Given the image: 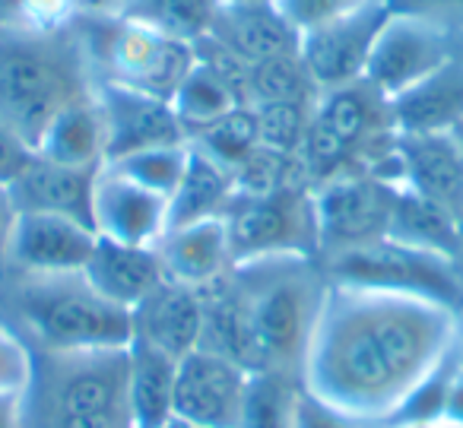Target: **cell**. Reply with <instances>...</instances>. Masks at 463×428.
<instances>
[{
  "label": "cell",
  "mask_w": 463,
  "mask_h": 428,
  "mask_svg": "<svg viewBox=\"0 0 463 428\" xmlns=\"http://www.w3.org/2000/svg\"><path fill=\"white\" fill-rule=\"evenodd\" d=\"M35 153L61 166L102 168L105 166V121L99 111L96 92H83L58 111L48 130L42 134Z\"/></svg>",
  "instance_id": "23"
},
{
  "label": "cell",
  "mask_w": 463,
  "mask_h": 428,
  "mask_svg": "<svg viewBox=\"0 0 463 428\" xmlns=\"http://www.w3.org/2000/svg\"><path fill=\"white\" fill-rule=\"evenodd\" d=\"M330 280L321 257H254L239 261L203 289L200 346L258 375L302 377L311 339L327 305Z\"/></svg>",
  "instance_id": "2"
},
{
  "label": "cell",
  "mask_w": 463,
  "mask_h": 428,
  "mask_svg": "<svg viewBox=\"0 0 463 428\" xmlns=\"http://www.w3.org/2000/svg\"><path fill=\"white\" fill-rule=\"evenodd\" d=\"M397 134H450L463 121V64L450 58L431 77L391 99Z\"/></svg>",
  "instance_id": "22"
},
{
  "label": "cell",
  "mask_w": 463,
  "mask_h": 428,
  "mask_svg": "<svg viewBox=\"0 0 463 428\" xmlns=\"http://www.w3.org/2000/svg\"><path fill=\"white\" fill-rule=\"evenodd\" d=\"M317 99L308 102H270V105H251L258 115V140L264 149L283 153L298 159L308 137L311 111H315Z\"/></svg>",
  "instance_id": "34"
},
{
  "label": "cell",
  "mask_w": 463,
  "mask_h": 428,
  "mask_svg": "<svg viewBox=\"0 0 463 428\" xmlns=\"http://www.w3.org/2000/svg\"><path fill=\"white\" fill-rule=\"evenodd\" d=\"M33 156H35V149L29 147L16 130H10L7 124L0 121V187L14 185V181L26 172Z\"/></svg>",
  "instance_id": "39"
},
{
  "label": "cell",
  "mask_w": 463,
  "mask_h": 428,
  "mask_svg": "<svg viewBox=\"0 0 463 428\" xmlns=\"http://www.w3.org/2000/svg\"><path fill=\"white\" fill-rule=\"evenodd\" d=\"M128 403L134 428H162L175 419V375L178 358L146 343H130Z\"/></svg>",
  "instance_id": "25"
},
{
  "label": "cell",
  "mask_w": 463,
  "mask_h": 428,
  "mask_svg": "<svg viewBox=\"0 0 463 428\" xmlns=\"http://www.w3.org/2000/svg\"><path fill=\"white\" fill-rule=\"evenodd\" d=\"M397 178L463 223V147L454 134H397Z\"/></svg>",
  "instance_id": "17"
},
{
  "label": "cell",
  "mask_w": 463,
  "mask_h": 428,
  "mask_svg": "<svg viewBox=\"0 0 463 428\" xmlns=\"http://www.w3.org/2000/svg\"><path fill=\"white\" fill-rule=\"evenodd\" d=\"M191 147H197L200 153H206L210 159H216L222 168H229L235 175V168L260 147L258 140V115L251 105H239L232 109L225 118H219L216 124H210L206 130H200L197 137H191Z\"/></svg>",
  "instance_id": "31"
},
{
  "label": "cell",
  "mask_w": 463,
  "mask_h": 428,
  "mask_svg": "<svg viewBox=\"0 0 463 428\" xmlns=\"http://www.w3.org/2000/svg\"><path fill=\"white\" fill-rule=\"evenodd\" d=\"M454 314L406 295L330 282L302 384L365 425H381L454 343Z\"/></svg>",
  "instance_id": "1"
},
{
  "label": "cell",
  "mask_w": 463,
  "mask_h": 428,
  "mask_svg": "<svg viewBox=\"0 0 463 428\" xmlns=\"http://www.w3.org/2000/svg\"><path fill=\"white\" fill-rule=\"evenodd\" d=\"M83 276L124 311H134L149 292L165 282L159 251L143 248V244H121L111 238H96Z\"/></svg>",
  "instance_id": "21"
},
{
  "label": "cell",
  "mask_w": 463,
  "mask_h": 428,
  "mask_svg": "<svg viewBox=\"0 0 463 428\" xmlns=\"http://www.w3.org/2000/svg\"><path fill=\"white\" fill-rule=\"evenodd\" d=\"M444 425L448 428H463V365H454L448 387V403H444Z\"/></svg>",
  "instance_id": "41"
},
{
  "label": "cell",
  "mask_w": 463,
  "mask_h": 428,
  "mask_svg": "<svg viewBox=\"0 0 463 428\" xmlns=\"http://www.w3.org/2000/svg\"><path fill=\"white\" fill-rule=\"evenodd\" d=\"M450 134H454V137H457V140H460V147H463V121H460V124H457V130H450Z\"/></svg>",
  "instance_id": "47"
},
{
  "label": "cell",
  "mask_w": 463,
  "mask_h": 428,
  "mask_svg": "<svg viewBox=\"0 0 463 428\" xmlns=\"http://www.w3.org/2000/svg\"><path fill=\"white\" fill-rule=\"evenodd\" d=\"M248 371L210 349H194L175 375V419L200 428H241Z\"/></svg>",
  "instance_id": "12"
},
{
  "label": "cell",
  "mask_w": 463,
  "mask_h": 428,
  "mask_svg": "<svg viewBox=\"0 0 463 428\" xmlns=\"http://www.w3.org/2000/svg\"><path fill=\"white\" fill-rule=\"evenodd\" d=\"M128 349H33L23 428H134Z\"/></svg>",
  "instance_id": "5"
},
{
  "label": "cell",
  "mask_w": 463,
  "mask_h": 428,
  "mask_svg": "<svg viewBox=\"0 0 463 428\" xmlns=\"http://www.w3.org/2000/svg\"><path fill=\"white\" fill-rule=\"evenodd\" d=\"M92 80L73 23L39 29L0 20V121L33 149L58 111L92 90Z\"/></svg>",
  "instance_id": "4"
},
{
  "label": "cell",
  "mask_w": 463,
  "mask_h": 428,
  "mask_svg": "<svg viewBox=\"0 0 463 428\" xmlns=\"http://www.w3.org/2000/svg\"><path fill=\"white\" fill-rule=\"evenodd\" d=\"M283 16L298 29H315L327 20H336V16L355 14L362 7H374V4H384V0H273Z\"/></svg>",
  "instance_id": "36"
},
{
  "label": "cell",
  "mask_w": 463,
  "mask_h": 428,
  "mask_svg": "<svg viewBox=\"0 0 463 428\" xmlns=\"http://www.w3.org/2000/svg\"><path fill=\"white\" fill-rule=\"evenodd\" d=\"M387 16H391L387 4H374V7H362L355 14L327 20L315 29H305L298 58L317 92L365 80L368 58H372V48Z\"/></svg>",
  "instance_id": "10"
},
{
  "label": "cell",
  "mask_w": 463,
  "mask_h": 428,
  "mask_svg": "<svg viewBox=\"0 0 463 428\" xmlns=\"http://www.w3.org/2000/svg\"><path fill=\"white\" fill-rule=\"evenodd\" d=\"M296 428H372L365 422L353 419L343 409L324 403L321 396H315L302 384V394H298V409H296Z\"/></svg>",
  "instance_id": "38"
},
{
  "label": "cell",
  "mask_w": 463,
  "mask_h": 428,
  "mask_svg": "<svg viewBox=\"0 0 463 428\" xmlns=\"http://www.w3.org/2000/svg\"><path fill=\"white\" fill-rule=\"evenodd\" d=\"M92 225L111 242L156 248L168 229V200L102 166L92 191Z\"/></svg>",
  "instance_id": "15"
},
{
  "label": "cell",
  "mask_w": 463,
  "mask_h": 428,
  "mask_svg": "<svg viewBox=\"0 0 463 428\" xmlns=\"http://www.w3.org/2000/svg\"><path fill=\"white\" fill-rule=\"evenodd\" d=\"M321 263L334 286L406 295V299L441 305L448 311L463 308V267L454 257L435 254V251L378 238V242L321 257Z\"/></svg>",
  "instance_id": "7"
},
{
  "label": "cell",
  "mask_w": 463,
  "mask_h": 428,
  "mask_svg": "<svg viewBox=\"0 0 463 428\" xmlns=\"http://www.w3.org/2000/svg\"><path fill=\"white\" fill-rule=\"evenodd\" d=\"M168 105H172L184 137L191 140L200 130H206L210 124H216L219 118L229 115L232 109H239L241 99H239V90L232 86V80L225 77L219 67L197 58V64L191 67V73L184 77V83L178 86V92H175Z\"/></svg>",
  "instance_id": "27"
},
{
  "label": "cell",
  "mask_w": 463,
  "mask_h": 428,
  "mask_svg": "<svg viewBox=\"0 0 463 428\" xmlns=\"http://www.w3.org/2000/svg\"><path fill=\"white\" fill-rule=\"evenodd\" d=\"M406 428H448L444 422H429V425H406Z\"/></svg>",
  "instance_id": "46"
},
{
  "label": "cell",
  "mask_w": 463,
  "mask_h": 428,
  "mask_svg": "<svg viewBox=\"0 0 463 428\" xmlns=\"http://www.w3.org/2000/svg\"><path fill=\"white\" fill-rule=\"evenodd\" d=\"M454 58V35L406 16H387L368 58L365 80L391 102Z\"/></svg>",
  "instance_id": "11"
},
{
  "label": "cell",
  "mask_w": 463,
  "mask_h": 428,
  "mask_svg": "<svg viewBox=\"0 0 463 428\" xmlns=\"http://www.w3.org/2000/svg\"><path fill=\"white\" fill-rule=\"evenodd\" d=\"M92 77L121 83L172 102L178 86L197 64V48L184 39L156 33L115 7H83L73 16Z\"/></svg>",
  "instance_id": "6"
},
{
  "label": "cell",
  "mask_w": 463,
  "mask_h": 428,
  "mask_svg": "<svg viewBox=\"0 0 463 428\" xmlns=\"http://www.w3.org/2000/svg\"><path fill=\"white\" fill-rule=\"evenodd\" d=\"M187 156H191V143H168V147H153L130 153L124 159L105 162L109 168H115L118 175L130 178L134 185L146 187V191L159 194V197L172 200V194L178 191L181 178H184Z\"/></svg>",
  "instance_id": "32"
},
{
  "label": "cell",
  "mask_w": 463,
  "mask_h": 428,
  "mask_svg": "<svg viewBox=\"0 0 463 428\" xmlns=\"http://www.w3.org/2000/svg\"><path fill=\"white\" fill-rule=\"evenodd\" d=\"M225 225L235 263L254 257H321V225L311 185L235 194Z\"/></svg>",
  "instance_id": "8"
},
{
  "label": "cell",
  "mask_w": 463,
  "mask_h": 428,
  "mask_svg": "<svg viewBox=\"0 0 463 428\" xmlns=\"http://www.w3.org/2000/svg\"><path fill=\"white\" fill-rule=\"evenodd\" d=\"M393 16L438 26L450 35L463 33V0H384Z\"/></svg>",
  "instance_id": "37"
},
{
  "label": "cell",
  "mask_w": 463,
  "mask_h": 428,
  "mask_svg": "<svg viewBox=\"0 0 463 428\" xmlns=\"http://www.w3.org/2000/svg\"><path fill=\"white\" fill-rule=\"evenodd\" d=\"M162 428H200V425H191V422H181V419H172L168 425H162Z\"/></svg>",
  "instance_id": "45"
},
{
  "label": "cell",
  "mask_w": 463,
  "mask_h": 428,
  "mask_svg": "<svg viewBox=\"0 0 463 428\" xmlns=\"http://www.w3.org/2000/svg\"><path fill=\"white\" fill-rule=\"evenodd\" d=\"M156 251H159L168 282H181V286L200 289V292L235 267L225 219H203V223L168 229L159 238Z\"/></svg>",
  "instance_id": "20"
},
{
  "label": "cell",
  "mask_w": 463,
  "mask_h": 428,
  "mask_svg": "<svg viewBox=\"0 0 463 428\" xmlns=\"http://www.w3.org/2000/svg\"><path fill=\"white\" fill-rule=\"evenodd\" d=\"M33 375V349L29 343L0 320V396L23 394Z\"/></svg>",
  "instance_id": "35"
},
{
  "label": "cell",
  "mask_w": 463,
  "mask_h": 428,
  "mask_svg": "<svg viewBox=\"0 0 463 428\" xmlns=\"http://www.w3.org/2000/svg\"><path fill=\"white\" fill-rule=\"evenodd\" d=\"M457 356L454 349L403 396L397 409L387 415L381 425L374 428H406V425H429V422H441L444 419V403H448V387H450V375H454Z\"/></svg>",
  "instance_id": "33"
},
{
  "label": "cell",
  "mask_w": 463,
  "mask_h": 428,
  "mask_svg": "<svg viewBox=\"0 0 463 428\" xmlns=\"http://www.w3.org/2000/svg\"><path fill=\"white\" fill-rule=\"evenodd\" d=\"M99 168L61 166L35 153L26 172L7 187L20 213H48V216L77 219L92 225V191H96Z\"/></svg>",
  "instance_id": "19"
},
{
  "label": "cell",
  "mask_w": 463,
  "mask_h": 428,
  "mask_svg": "<svg viewBox=\"0 0 463 428\" xmlns=\"http://www.w3.org/2000/svg\"><path fill=\"white\" fill-rule=\"evenodd\" d=\"M203 320V292L165 280L130 311V324H134L130 343H146L181 362L187 352L200 349Z\"/></svg>",
  "instance_id": "18"
},
{
  "label": "cell",
  "mask_w": 463,
  "mask_h": 428,
  "mask_svg": "<svg viewBox=\"0 0 463 428\" xmlns=\"http://www.w3.org/2000/svg\"><path fill=\"white\" fill-rule=\"evenodd\" d=\"M99 111L105 121V162L168 143H187L178 118L165 99L130 90L109 80H92Z\"/></svg>",
  "instance_id": "13"
},
{
  "label": "cell",
  "mask_w": 463,
  "mask_h": 428,
  "mask_svg": "<svg viewBox=\"0 0 463 428\" xmlns=\"http://www.w3.org/2000/svg\"><path fill=\"white\" fill-rule=\"evenodd\" d=\"M232 200H235V181L229 168L191 147L184 178L168 200V229L203 223V219H225Z\"/></svg>",
  "instance_id": "26"
},
{
  "label": "cell",
  "mask_w": 463,
  "mask_h": 428,
  "mask_svg": "<svg viewBox=\"0 0 463 428\" xmlns=\"http://www.w3.org/2000/svg\"><path fill=\"white\" fill-rule=\"evenodd\" d=\"M298 394L302 377L279 375V371H258L248 377L241 428H296Z\"/></svg>",
  "instance_id": "29"
},
{
  "label": "cell",
  "mask_w": 463,
  "mask_h": 428,
  "mask_svg": "<svg viewBox=\"0 0 463 428\" xmlns=\"http://www.w3.org/2000/svg\"><path fill=\"white\" fill-rule=\"evenodd\" d=\"M384 238L412 244V248L435 251V254L444 257H454L463 267V223L403 185L393 194L391 223H387Z\"/></svg>",
  "instance_id": "24"
},
{
  "label": "cell",
  "mask_w": 463,
  "mask_h": 428,
  "mask_svg": "<svg viewBox=\"0 0 463 428\" xmlns=\"http://www.w3.org/2000/svg\"><path fill=\"white\" fill-rule=\"evenodd\" d=\"M0 320L29 349H128L134 339L130 311L109 301L83 273H0Z\"/></svg>",
  "instance_id": "3"
},
{
  "label": "cell",
  "mask_w": 463,
  "mask_h": 428,
  "mask_svg": "<svg viewBox=\"0 0 463 428\" xmlns=\"http://www.w3.org/2000/svg\"><path fill=\"white\" fill-rule=\"evenodd\" d=\"M450 349H454L457 362L463 365V308L454 314V343H450Z\"/></svg>",
  "instance_id": "43"
},
{
  "label": "cell",
  "mask_w": 463,
  "mask_h": 428,
  "mask_svg": "<svg viewBox=\"0 0 463 428\" xmlns=\"http://www.w3.org/2000/svg\"><path fill=\"white\" fill-rule=\"evenodd\" d=\"M0 428H23V394L0 396Z\"/></svg>",
  "instance_id": "42"
},
{
  "label": "cell",
  "mask_w": 463,
  "mask_h": 428,
  "mask_svg": "<svg viewBox=\"0 0 463 428\" xmlns=\"http://www.w3.org/2000/svg\"><path fill=\"white\" fill-rule=\"evenodd\" d=\"M16 216H20V210H16L14 197H10L7 187H0V273L10 263V238H14Z\"/></svg>",
  "instance_id": "40"
},
{
  "label": "cell",
  "mask_w": 463,
  "mask_h": 428,
  "mask_svg": "<svg viewBox=\"0 0 463 428\" xmlns=\"http://www.w3.org/2000/svg\"><path fill=\"white\" fill-rule=\"evenodd\" d=\"M397 181L381 175H343L315 187L321 257L387 235Z\"/></svg>",
  "instance_id": "9"
},
{
  "label": "cell",
  "mask_w": 463,
  "mask_h": 428,
  "mask_svg": "<svg viewBox=\"0 0 463 428\" xmlns=\"http://www.w3.org/2000/svg\"><path fill=\"white\" fill-rule=\"evenodd\" d=\"M317 99V86L311 83L302 58H277L264 64L245 67L241 80V105H270V102H308Z\"/></svg>",
  "instance_id": "30"
},
{
  "label": "cell",
  "mask_w": 463,
  "mask_h": 428,
  "mask_svg": "<svg viewBox=\"0 0 463 428\" xmlns=\"http://www.w3.org/2000/svg\"><path fill=\"white\" fill-rule=\"evenodd\" d=\"M203 39L245 67L302 52V33L273 0H222Z\"/></svg>",
  "instance_id": "14"
},
{
  "label": "cell",
  "mask_w": 463,
  "mask_h": 428,
  "mask_svg": "<svg viewBox=\"0 0 463 428\" xmlns=\"http://www.w3.org/2000/svg\"><path fill=\"white\" fill-rule=\"evenodd\" d=\"M372 428H374V425H372Z\"/></svg>",
  "instance_id": "48"
},
{
  "label": "cell",
  "mask_w": 463,
  "mask_h": 428,
  "mask_svg": "<svg viewBox=\"0 0 463 428\" xmlns=\"http://www.w3.org/2000/svg\"><path fill=\"white\" fill-rule=\"evenodd\" d=\"M96 229L77 219L48 216V213H20L10 238L7 270L23 273H83L92 248Z\"/></svg>",
  "instance_id": "16"
},
{
  "label": "cell",
  "mask_w": 463,
  "mask_h": 428,
  "mask_svg": "<svg viewBox=\"0 0 463 428\" xmlns=\"http://www.w3.org/2000/svg\"><path fill=\"white\" fill-rule=\"evenodd\" d=\"M222 0H115L111 7L121 10L130 20H140L153 26L156 33H165L172 39L200 42L213 26Z\"/></svg>",
  "instance_id": "28"
},
{
  "label": "cell",
  "mask_w": 463,
  "mask_h": 428,
  "mask_svg": "<svg viewBox=\"0 0 463 428\" xmlns=\"http://www.w3.org/2000/svg\"><path fill=\"white\" fill-rule=\"evenodd\" d=\"M454 58L463 64V33H460V35H454Z\"/></svg>",
  "instance_id": "44"
}]
</instances>
